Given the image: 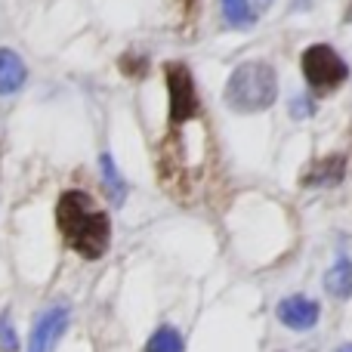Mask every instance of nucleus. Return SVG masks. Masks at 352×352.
<instances>
[{
    "label": "nucleus",
    "mask_w": 352,
    "mask_h": 352,
    "mask_svg": "<svg viewBox=\"0 0 352 352\" xmlns=\"http://www.w3.org/2000/svg\"><path fill=\"white\" fill-rule=\"evenodd\" d=\"M56 226H59L65 244L80 254L84 260H99L109 250L111 241V219L105 210H99L96 201L80 188L62 192L56 204Z\"/></svg>",
    "instance_id": "obj_1"
},
{
    "label": "nucleus",
    "mask_w": 352,
    "mask_h": 352,
    "mask_svg": "<svg viewBox=\"0 0 352 352\" xmlns=\"http://www.w3.org/2000/svg\"><path fill=\"white\" fill-rule=\"evenodd\" d=\"M278 99V78L269 62H241L226 80L223 102L238 115L266 111Z\"/></svg>",
    "instance_id": "obj_2"
},
{
    "label": "nucleus",
    "mask_w": 352,
    "mask_h": 352,
    "mask_svg": "<svg viewBox=\"0 0 352 352\" xmlns=\"http://www.w3.org/2000/svg\"><path fill=\"white\" fill-rule=\"evenodd\" d=\"M300 68H303V78L312 90H334L343 80L349 78V68L328 43H316L303 53L300 59Z\"/></svg>",
    "instance_id": "obj_3"
},
{
    "label": "nucleus",
    "mask_w": 352,
    "mask_h": 352,
    "mask_svg": "<svg viewBox=\"0 0 352 352\" xmlns=\"http://www.w3.org/2000/svg\"><path fill=\"white\" fill-rule=\"evenodd\" d=\"M167 74V90H170V124H186L198 115V93H195L192 72L179 62H170L164 68Z\"/></svg>",
    "instance_id": "obj_4"
},
{
    "label": "nucleus",
    "mask_w": 352,
    "mask_h": 352,
    "mask_svg": "<svg viewBox=\"0 0 352 352\" xmlns=\"http://www.w3.org/2000/svg\"><path fill=\"white\" fill-rule=\"evenodd\" d=\"M65 328H68V309L65 306H53V309H47L34 322V331H31V340H28V352H50L56 346V340L65 334Z\"/></svg>",
    "instance_id": "obj_5"
},
{
    "label": "nucleus",
    "mask_w": 352,
    "mask_h": 352,
    "mask_svg": "<svg viewBox=\"0 0 352 352\" xmlns=\"http://www.w3.org/2000/svg\"><path fill=\"white\" fill-rule=\"evenodd\" d=\"M275 312H278V322L287 324V328H294V331L316 328L318 316H322L318 303L316 300H309V297H287V300H281Z\"/></svg>",
    "instance_id": "obj_6"
},
{
    "label": "nucleus",
    "mask_w": 352,
    "mask_h": 352,
    "mask_svg": "<svg viewBox=\"0 0 352 352\" xmlns=\"http://www.w3.org/2000/svg\"><path fill=\"white\" fill-rule=\"evenodd\" d=\"M343 173H346V155H328V158L316 161L309 170L300 176V182H303V186L331 188L343 179Z\"/></svg>",
    "instance_id": "obj_7"
},
{
    "label": "nucleus",
    "mask_w": 352,
    "mask_h": 352,
    "mask_svg": "<svg viewBox=\"0 0 352 352\" xmlns=\"http://www.w3.org/2000/svg\"><path fill=\"white\" fill-rule=\"evenodd\" d=\"M25 62L12 50H0V96H10L25 84Z\"/></svg>",
    "instance_id": "obj_8"
},
{
    "label": "nucleus",
    "mask_w": 352,
    "mask_h": 352,
    "mask_svg": "<svg viewBox=\"0 0 352 352\" xmlns=\"http://www.w3.org/2000/svg\"><path fill=\"white\" fill-rule=\"evenodd\" d=\"M324 291L331 294V297L337 300H349L352 297V263L349 260H337L334 266L328 269V275H324Z\"/></svg>",
    "instance_id": "obj_9"
},
{
    "label": "nucleus",
    "mask_w": 352,
    "mask_h": 352,
    "mask_svg": "<svg viewBox=\"0 0 352 352\" xmlns=\"http://www.w3.org/2000/svg\"><path fill=\"white\" fill-rule=\"evenodd\" d=\"M99 170H102V186H105V195L111 198V204L121 207L124 198H127V182H124V176L118 173L115 161H111V155H102L99 158Z\"/></svg>",
    "instance_id": "obj_10"
},
{
    "label": "nucleus",
    "mask_w": 352,
    "mask_h": 352,
    "mask_svg": "<svg viewBox=\"0 0 352 352\" xmlns=\"http://www.w3.org/2000/svg\"><path fill=\"white\" fill-rule=\"evenodd\" d=\"M146 352H186V343H182V334L170 324H161L146 343Z\"/></svg>",
    "instance_id": "obj_11"
},
{
    "label": "nucleus",
    "mask_w": 352,
    "mask_h": 352,
    "mask_svg": "<svg viewBox=\"0 0 352 352\" xmlns=\"http://www.w3.org/2000/svg\"><path fill=\"white\" fill-rule=\"evenodd\" d=\"M223 3V19L232 28H250L256 22L254 10H250V0H219Z\"/></svg>",
    "instance_id": "obj_12"
},
{
    "label": "nucleus",
    "mask_w": 352,
    "mask_h": 352,
    "mask_svg": "<svg viewBox=\"0 0 352 352\" xmlns=\"http://www.w3.org/2000/svg\"><path fill=\"white\" fill-rule=\"evenodd\" d=\"M0 352H19L16 331H12V324L6 316H0Z\"/></svg>",
    "instance_id": "obj_13"
},
{
    "label": "nucleus",
    "mask_w": 352,
    "mask_h": 352,
    "mask_svg": "<svg viewBox=\"0 0 352 352\" xmlns=\"http://www.w3.org/2000/svg\"><path fill=\"white\" fill-rule=\"evenodd\" d=\"M312 111H316V105L309 102V96H297V99H294V102H291V115L297 118V121H303V118H309Z\"/></svg>",
    "instance_id": "obj_14"
},
{
    "label": "nucleus",
    "mask_w": 352,
    "mask_h": 352,
    "mask_svg": "<svg viewBox=\"0 0 352 352\" xmlns=\"http://www.w3.org/2000/svg\"><path fill=\"white\" fill-rule=\"evenodd\" d=\"M337 352H352V343H346V346H340Z\"/></svg>",
    "instance_id": "obj_15"
},
{
    "label": "nucleus",
    "mask_w": 352,
    "mask_h": 352,
    "mask_svg": "<svg viewBox=\"0 0 352 352\" xmlns=\"http://www.w3.org/2000/svg\"><path fill=\"white\" fill-rule=\"evenodd\" d=\"M346 22L352 25V3H349V10H346Z\"/></svg>",
    "instance_id": "obj_16"
},
{
    "label": "nucleus",
    "mask_w": 352,
    "mask_h": 352,
    "mask_svg": "<svg viewBox=\"0 0 352 352\" xmlns=\"http://www.w3.org/2000/svg\"><path fill=\"white\" fill-rule=\"evenodd\" d=\"M256 3H260V6H263V10H266V6H269V3H272V0H256Z\"/></svg>",
    "instance_id": "obj_17"
}]
</instances>
